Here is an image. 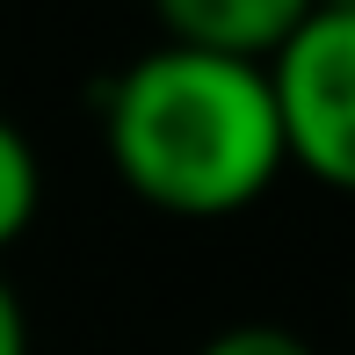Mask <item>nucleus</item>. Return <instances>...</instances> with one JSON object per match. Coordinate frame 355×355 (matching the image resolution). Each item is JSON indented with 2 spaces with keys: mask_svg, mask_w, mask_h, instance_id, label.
Returning <instances> with one entry per match:
<instances>
[{
  "mask_svg": "<svg viewBox=\"0 0 355 355\" xmlns=\"http://www.w3.org/2000/svg\"><path fill=\"white\" fill-rule=\"evenodd\" d=\"M102 153L159 218H232L290 167L268 66L189 44H153L102 87Z\"/></svg>",
  "mask_w": 355,
  "mask_h": 355,
  "instance_id": "obj_1",
  "label": "nucleus"
},
{
  "mask_svg": "<svg viewBox=\"0 0 355 355\" xmlns=\"http://www.w3.org/2000/svg\"><path fill=\"white\" fill-rule=\"evenodd\" d=\"M268 94L283 123V159L334 196H355V15H304L268 58Z\"/></svg>",
  "mask_w": 355,
  "mask_h": 355,
  "instance_id": "obj_2",
  "label": "nucleus"
},
{
  "mask_svg": "<svg viewBox=\"0 0 355 355\" xmlns=\"http://www.w3.org/2000/svg\"><path fill=\"white\" fill-rule=\"evenodd\" d=\"M159 44H189V51H218V58H268L283 51V37L312 15V0H153Z\"/></svg>",
  "mask_w": 355,
  "mask_h": 355,
  "instance_id": "obj_3",
  "label": "nucleus"
},
{
  "mask_svg": "<svg viewBox=\"0 0 355 355\" xmlns=\"http://www.w3.org/2000/svg\"><path fill=\"white\" fill-rule=\"evenodd\" d=\"M44 203V167H37V145L15 131V116H0V254L37 225Z\"/></svg>",
  "mask_w": 355,
  "mask_h": 355,
  "instance_id": "obj_4",
  "label": "nucleus"
},
{
  "mask_svg": "<svg viewBox=\"0 0 355 355\" xmlns=\"http://www.w3.org/2000/svg\"><path fill=\"white\" fill-rule=\"evenodd\" d=\"M196 355H319L304 334L276 327V319H239V327H218Z\"/></svg>",
  "mask_w": 355,
  "mask_h": 355,
  "instance_id": "obj_5",
  "label": "nucleus"
},
{
  "mask_svg": "<svg viewBox=\"0 0 355 355\" xmlns=\"http://www.w3.org/2000/svg\"><path fill=\"white\" fill-rule=\"evenodd\" d=\"M0 355H29V319H22V297L0 276Z\"/></svg>",
  "mask_w": 355,
  "mask_h": 355,
  "instance_id": "obj_6",
  "label": "nucleus"
},
{
  "mask_svg": "<svg viewBox=\"0 0 355 355\" xmlns=\"http://www.w3.org/2000/svg\"><path fill=\"white\" fill-rule=\"evenodd\" d=\"M312 8H327V15H355V0H312Z\"/></svg>",
  "mask_w": 355,
  "mask_h": 355,
  "instance_id": "obj_7",
  "label": "nucleus"
}]
</instances>
